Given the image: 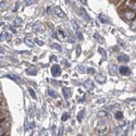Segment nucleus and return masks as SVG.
Instances as JSON below:
<instances>
[{"label":"nucleus","instance_id":"nucleus-30","mask_svg":"<svg viewBox=\"0 0 136 136\" xmlns=\"http://www.w3.org/2000/svg\"><path fill=\"white\" fill-rule=\"evenodd\" d=\"M8 2L7 1H0V8H2V9H4V8H7L8 7Z\"/></svg>","mask_w":136,"mask_h":136},{"label":"nucleus","instance_id":"nucleus-37","mask_svg":"<svg viewBox=\"0 0 136 136\" xmlns=\"http://www.w3.org/2000/svg\"><path fill=\"white\" fill-rule=\"evenodd\" d=\"M77 38H79L80 40H82L83 39V34L81 32H77Z\"/></svg>","mask_w":136,"mask_h":136},{"label":"nucleus","instance_id":"nucleus-46","mask_svg":"<svg viewBox=\"0 0 136 136\" xmlns=\"http://www.w3.org/2000/svg\"><path fill=\"white\" fill-rule=\"evenodd\" d=\"M77 136H82V134H79V135H77Z\"/></svg>","mask_w":136,"mask_h":136},{"label":"nucleus","instance_id":"nucleus-3","mask_svg":"<svg viewBox=\"0 0 136 136\" xmlns=\"http://www.w3.org/2000/svg\"><path fill=\"white\" fill-rule=\"evenodd\" d=\"M123 10H132V11L136 12V1H132V0H126L123 2Z\"/></svg>","mask_w":136,"mask_h":136},{"label":"nucleus","instance_id":"nucleus-33","mask_svg":"<svg viewBox=\"0 0 136 136\" xmlns=\"http://www.w3.org/2000/svg\"><path fill=\"white\" fill-rule=\"evenodd\" d=\"M131 28H132L133 31H135V29H136V19L133 20V22L131 23Z\"/></svg>","mask_w":136,"mask_h":136},{"label":"nucleus","instance_id":"nucleus-1","mask_svg":"<svg viewBox=\"0 0 136 136\" xmlns=\"http://www.w3.org/2000/svg\"><path fill=\"white\" fill-rule=\"evenodd\" d=\"M110 132V122L107 119H102L98 123L96 130H95V133L99 136H106L108 135Z\"/></svg>","mask_w":136,"mask_h":136},{"label":"nucleus","instance_id":"nucleus-25","mask_svg":"<svg viewBox=\"0 0 136 136\" xmlns=\"http://www.w3.org/2000/svg\"><path fill=\"white\" fill-rule=\"evenodd\" d=\"M114 117H115V119H117V120H122L123 119V113L121 112V111H119V112L115 113Z\"/></svg>","mask_w":136,"mask_h":136},{"label":"nucleus","instance_id":"nucleus-5","mask_svg":"<svg viewBox=\"0 0 136 136\" xmlns=\"http://www.w3.org/2000/svg\"><path fill=\"white\" fill-rule=\"evenodd\" d=\"M37 72H38V69H37L35 65H32V67H29L28 69L26 70V74L27 75H36Z\"/></svg>","mask_w":136,"mask_h":136},{"label":"nucleus","instance_id":"nucleus-21","mask_svg":"<svg viewBox=\"0 0 136 136\" xmlns=\"http://www.w3.org/2000/svg\"><path fill=\"white\" fill-rule=\"evenodd\" d=\"M48 95L51 98H58V94L54 92V90H52V89H49L48 90Z\"/></svg>","mask_w":136,"mask_h":136},{"label":"nucleus","instance_id":"nucleus-29","mask_svg":"<svg viewBox=\"0 0 136 136\" xmlns=\"http://www.w3.org/2000/svg\"><path fill=\"white\" fill-rule=\"evenodd\" d=\"M94 36H95V38H96V39H97L99 42H104V39L101 38V36H100V35L98 34V33H96V34H95Z\"/></svg>","mask_w":136,"mask_h":136},{"label":"nucleus","instance_id":"nucleus-31","mask_svg":"<svg viewBox=\"0 0 136 136\" xmlns=\"http://www.w3.org/2000/svg\"><path fill=\"white\" fill-rule=\"evenodd\" d=\"M98 51H99L100 54H101V56L104 57V59H106V51H105V50L101 48V47H99V48H98Z\"/></svg>","mask_w":136,"mask_h":136},{"label":"nucleus","instance_id":"nucleus-40","mask_svg":"<svg viewBox=\"0 0 136 136\" xmlns=\"http://www.w3.org/2000/svg\"><path fill=\"white\" fill-rule=\"evenodd\" d=\"M35 2H36V1H31V0H27V1H26V4H27V6H31V4L35 3Z\"/></svg>","mask_w":136,"mask_h":136},{"label":"nucleus","instance_id":"nucleus-32","mask_svg":"<svg viewBox=\"0 0 136 136\" xmlns=\"http://www.w3.org/2000/svg\"><path fill=\"white\" fill-rule=\"evenodd\" d=\"M52 48L58 50V51H61V47H60L59 44H54V45H52Z\"/></svg>","mask_w":136,"mask_h":136},{"label":"nucleus","instance_id":"nucleus-47","mask_svg":"<svg viewBox=\"0 0 136 136\" xmlns=\"http://www.w3.org/2000/svg\"><path fill=\"white\" fill-rule=\"evenodd\" d=\"M0 59H1V57H0Z\"/></svg>","mask_w":136,"mask_h":136},{"label":"nucleus","instance_id":"nucleus-6","mask_svg":"<svg viewBox=\"0 0 136 136\" xmlns=\"http://www.w3.org/2000/svg\"><path fill=\"white\" fill-rule=\"evenodd\" d=\"M54 13H56V15L58 17H61V19H63L65 17V13L63 11H62L61 8H59V7H57V8H54Z\"/></svg>","mask_w":136,"mask_h":136},{"label":"nucleus","instance_id":"nucleus-24","mask_svg":"<svg viewBox=\"0 0 136 136\" xmlns=\"http://www.w3.org/2000/svg\"><path fill=\"white\" fill-rule=\"evenodd\" d=\"M28 93H29V95L32 96L33 99H36V94H35V92H34V89H33L32 87H29L28 88Z\"/></svg>","mask_w":136,"mask_h":136},{"label":"nucleus","instance_id":"nucleus-8","mask_svg":"<svg viewBox=\"0 0 136 136\" xmlns=\"http://www.w3.org/2000/svg\"><path fill=\"white\" fill-rule=\"evenodd\" d=\"M128 60H130V58H128L127 54H120V56L118 57V61L121 62V63H125V62H128Z\"/></svg>","mask_w":136,"mask_h":136},{"label":"nucleus","instance_id":"nucleus-35","mask_svg":"<svg viewBox=\"0 0 136 136\" xmlns=\"http://www.w3.org/2000/svg\"><path fill=\"white\" fill-rule=\"evenodd\" d=\"M99 21L101 22V23H105V24H107V23H108V21H107V20H106L102 15H99Z\"/></svg>","mask_w":136,"mask_h":136},{"label":"nucleus","instance_id":"nucleus-15","mask_svg":"<svg viewBox=\"0 0 136 136\" xmlns=\"http://www.w3.org/2000/svg\"><path fill=\"white\" fill-rule=\"evenodd\" d=\"M22 23H23V21H22L21 17H15L13 21V25L14 26H20V25H22Z\"/></svg>","mask_w":136,"mask_h":136},{"label":"nucleus","instance_id":"nucleus-12","mask_svg":"<svg viewBox=\"0 0 136 136\" xmlns=\"http://www.w3.org/2000/svg\"><path fill=\"white\" fill-rule=\"evenodd\" d=\"M62 93H63V96L65 98H70V96H71V90H70V88L63 87L62 88Z\"/></svg>","mask_w":136,"mask_h":136},{"label":"nucleus","instance_id":"nucleus-38","mask_svg":"<svg viewBox=\"0 0 136 136\" xmlns=\"http://www.w3.org/2000/svg\"><path fill=\"white\" fill-rule=\"evenodd\" d=\"M87 73H95V69H94V68H88Z\"/></svg>","mask_w":136,"mask_h":136},{"label":"nucleus","instance_id":"nucleus-45","mask_svg":"<svg viewBox=\"0 0 136 136\" xmlns=\"http://www.w3.org/2000/svg\"><path fill=\"white\" fill-rule=\"evenodd\" d=\"M25 131H27V120H25Z\"/></svg>","mask_w":136,"mask_h":136},{"label":"nucleus","instance_id":"nucleus-11","mask_svg":"<svg viewBox=\"0 0 136 136\" xmlns=\"http://www.w3.org/2000/svg\"><path fill=\"white\" fill-rule=\"evenodd\" d=\"M95 80L99 83H105L106 82V76L104 74H97L96 77H95Z\"/></svg>","mask_w":136,"mask_h":136},{"label":"nucleus","instance_id":"nucleus-16","mask_svg":"<svg viewBox=\"0 0 136 136\" xmlns=\"http://www.w3.org/2000/svg\"><path fill=\"white\" fill-rule=\"evenodd\" d=\"M109 71H110V74H111V75H115V73H117L118 69H117V67H115V65L111 64L109 67Z\"/></svg>","mask_w":136,"mask_h":136},{"label":"nucleus","instance_id":"nucleus-17","mask_svg":"<svg viewBox=\"0 0 136 136\" xmlns=\"http://www.w3.org/2000/svg\"><path fill=\"white\" fill-rule=\"evenodd\" d=\"M84 115H85V110H81L79 112V114H77V121H79V122H82Z\"/></svg>","mask_w":136,"mask_h":136},{"label":"nucleus","instance_id":"nucleus-10","mask_svg":"<svg viewBox=\"0 0 136 136\" xmlns=\"http://www.w3.org/2000/svg\"><path fill=\"white\" fill-rule=\"evenodd\" d=\"M4 77H8V79H11L12 81H14V82H16V83H20V77L17 76V75H15V74H7Z\"/></svg>","mask_w":136,"mask_h":136},{"label":"nucleus","instance_id":"nucleus-2","mask_svg":"<svg viewBox=\"0 0 136 136\" xmlns=\"http://www.w3.org/2000/svg\"><path fill=\"white\" fill-rule=\"evenodd\" d=\"M122 16L124 20H128V21H133L136 19V12L132 11V10H123L122 11Z\"/></svg>","mask_w":136,"mask_h":136},{"label":"nucleus","instance_id":"nucleus-41","mask_svg":"<svg viewBox=\"0 0 136 136\" xmlns=\"http://www.w3.org/2000/svg\"><path fill=\"white\" fill-rule=\"evenodd\" d=\"M62 132H63V127H60V130H59V136H62Z\"/></svg>","mask_w":136,"mask_h":136},{"label":"nucleus","instance_id":"nucleus-26","mask_svg":"<svg viewBox=\"0 0 136 136\" xmlns=\"http://www.w3.org/2000/svg\"><path fill=\"white\" fill-rule=\"evenodd\" d=\"M69 118H70L69 113H68V112H64L63 114H62V117H61V120H62V121H63V122H64V121H67L68 119H69Z\"/></svg>","mask_w":136,"mask_h":136},{"label":"nucleus","instance_id":"nucleus-14","mask_svg":"<svg viewBox=\"0 0 136 136\" xmlns=\"http://www.w3.org/2000/svg\"><path fill=\"white\" fill-rule=\"evenodd\" d=\"M9 118V114L4 111H0V122H3L6 119Z\"/></svg>","mask_w":136,"mask_h":136},{"label":"nucleus","instance_id":"nucleus-43","mask_svg":"<svg viewBox=\"0 0 136 136\" xmlns=\"http://www.w3.org/2000/svg\"><path fill=\"white\" fill-rule=\"evenodd\" d=\"M29 126H31V128H34V126H35V125H34V122H31V123H29Z\"/></svg>","mask_w":136,"mask_h":136},{"label":"nucleus","instance_id":"nucleus-4","mask_svg":"<svg viewBox=\"0 0 136 136\" xmlns=\"http://www.w3.org/2000/svg\"><path fill=\"white\" fill-rule=\"evenodd\" d=\"M51 74L54 77L60 76V75H61V68H60L58 64H54L51 67Z\"/></svg>","mask_w":136,"mask_h":136},{"label":"nucleus","instance_id":"nucleus-7","mask_svg":"<svg viewBox=\"0 0 136 136\" xmlns=\"http://www.w3.org/2000/svg\"><path fill=\"white\" fill-rule=\"evenodd\" d=\"M119 72L121 73L122 75H130L131 74V70L128 69L127 67H120V69H119Z\"/></svg>","mask_w":136,"mask_h":136},{"label":"nucleus","instance_id":"nucleus-42","mask_svg":"<svg viewBox=\"0 0 136 136\" xmlns=\"http://www.w3.org/2000/svg\"><path fill=\"white\" fill-rule=\"evenodd\" d=\"M106 136H117V132H113V133H110V134L106 135Z\"/></svg>","mask_w":136,"mask_h":136},{"label":"nucleus","instance_id":"nucleus-44","mask_svg":"<svg viewBox=\"0 0 136 136\" xmlns=\"http://www.w3.org/2000/svg\"><path fill=\"white\" fill-rule=\"evenodd\" d=\"M3 52H4V49L2 47H0V54H3Z\"/></svg>","mask_w":136,"mask_h":136},{"label":"nucleus","instance_id":"nucleus-18","mask_svg":"<svg viewBox=\"0 0 136 136\" xmlns=\"http://www.w3.org/2000/svg\"><path fill=\"white\" fill-rule=\"evenodd\" d=\"M81 13H82V16L83 17H85L86 19V21H90V17H89V15L86 13V11H85V9H81Z\"/></svg>","mask_w":136,"mask_h":136},{"label":"nucleus","instance_id":"nucleus-48","mask_svg":"<svg viewBox=\"0 0 136 136\" xmlns=\"http://www.w3.org/2000/svg\"><path fill=\"white\" fill-rule=\"evenodd\" d=\"M135 136H136V135H135Z\"/></svg>","mask_w":136,"mask_h":136},{"label":"nucleus","instance_id":"nucleus-36","mask_svg":"<svg viewBox=\"0 0 136 136\" xmlns=\"http://www.w3.org/2000/svg\"><path fill=\"white\" fill-rule=\"evenodd\" d=\"M3 104H4L3 98H2V97H0V109H1V108H3ZM0 111H1V110H0Z\"/></svg>","mask_w":136,"mask_h":136},{"label":"nucleus","instance_id":"nucleus-13","mask_svg":"<svg viewBox=\"0 0 136 136\" xmlns=\"http://www.w3.org/2000/svg\"><path fill=\"white\" fill-rule=\"evenodd\" d=\"M10 38H11V36H10L8 33H6V32H2L1 35H0V40H2V41H3V40H6V39L9 40Z\"/></svg>","mask_w":136,"mask_h":136},{"label":"nucleus","instance_id":"nucleus-19","mask_svg":"<svg viewBox=\"0 0 136 136\" xmlns=\"http://www.w3.org/2000/svg\"><path fill=\"white\" fill-rule=\"evenodd\" d=\"M63 27H58V33H59V36H60V38L61 39H64V37H65V35H64V32H63Z\"/></svg>","mask_w":136,"mask_h":136},{"label":"nucleus","instance_id":"nucleus-20","mask_svg":"<svg viewBox=\"0 0 136 136\" xmlns=\"http://www.w3.org/2000/svg\"><path fill=\"white\" fill-rule=\"evenodd\" d=\"M24 42H25V45H26V46H28V47H33V46H34V41H33L32 39H29V38H25L24 39Z\"/></svg>","mask_w":136,"mask_h":136},{"label":"nucleus","instance_id":"nucleus-9","mask_svg":"<svg viewBox=\"0 0 136 136\" xmlns=\"http://www.w3.org/2000/svg\"><path fill=\"white\" fill-rule=\"evenodd\" d=\"M84 87L86 88V89H88V90H92L93 88H94V84H93V81H92V80H87V81H85V83H84Z\"/></svg>","mask_w":136,"mask_h":136},{"label":"nucleus","instance_id":"nucleus-28","mask_svg":"<svg viewBox=\"0 0 136 136\" xmlns=\"http://www.w3.org/2000/svg\"><path fill=\"white\" fill-rule=\"evenodd\" d=\"M81 54H82V48H81L80 45H77L76 46V57H80Z\"/></svg>","mask_w":136,"mask_h":136},{"label":"nucleus","instance_id":"nucleus-27","mask_svg":"<svg viewBox=\"0 0 136 136\" xmlns=\"http://www.w3.org/2000/svg\"><path fill=\"white\" fill-rule=\"evenodd\" d=\"M71 24H72L73 28H74L75 31H77V29H79V25H77V23L74 21V20H71Z\"/></svg>","mask_w":136,"mask_h":136},{"label":"nucleus","instance_id":"nucleus-23","mask_svg":"<svg viewBox=\"0 0 136 136\" xmlns=\"http://www.w3.org/2000/svg\"><path fill=\"white\" fill-rule=\"evenodd\" d=\"M7 135V127L1 126L0 127V136H6Z\"/></svg>","mask_w":136,"mask_h":136},{"label":"nucleus","instance_id":"nucleus-34","mask_svg":"<svg viewBox=\"0 0 136 136\" xmlns=\"http://www.w3.org/2000/svg\"><path fill=\"white\" fill-rule=\"evenodd\" d=\"M39 136H48V131H47V130H42L41 132L39 133Z\"/></svg>","mask_w":136,"mask_h":136},{"label":"nucleus","instance_id":"nucleus-22","mask_svg":"<svg viewBox=\"0 0 136 136\" xmlns=\"http://www.w3.org/2000/svg\"><path fill=\"white\" fill-rule=\"evenodd\" d=\"M108 115V112L107 111H99L97 113V117L98 118H106Z\"/></svg>","mask_w":136,"mask_h":136},{"label":"nucleus","instance_id":"nucleus-39","mask_svg":"<svg viewBox=\"0 0 136 136\" xmlns=\"http://www.w3.org/2000/svg\"><path fill=\"white\" fill-rule=\"evenodd\" d=\"M35 41L37 42V44L39 45V46H42V45H44V41H42V40H39V39H36L35 40Z\"/></svg>","mask_w":136,"mask_h":136}]
</instances>
